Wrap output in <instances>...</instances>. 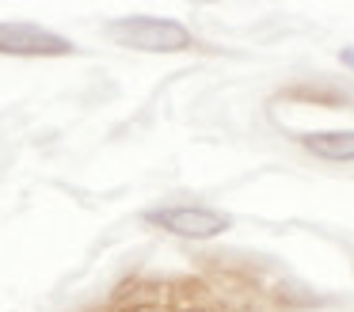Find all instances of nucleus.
<instances>
[{
    "label": "nucleus",
    "mask_w": 354,
    "mask_h": 312,
    "mask_svg": "<svg viewBox=\"0 0 354 312\" xmlns=\"http://www.w3.org/2000/svg\"><path fill=\"white\" fill-rule=\"evenodd\" d=\"M103 30L111 42L145 53H179L194 46L191 30L179 19H164V15H122V19H111Z\"/></svg>",
    "instance_id": "nucleus-1"
},
{
    "label": "nucleus",
    "mask_w": 354,
    "mask_h": 312,
    "mask_svg": "<svg viewBox=\"0 0 354 312\" xmlns=\"http://www.w3.org/2000/svg\"><path fill=\"white\" fill-rule=\"evenodd\" d=\"M141 221L160 232L183 236V240H214L225 228L232 225V217L225 210H214V205H198V202H176V205H153V210L141 213Z\"/></svg>",
    "instance_id": "nucleus-2"
},
{
    "label": "nucleus",
    "mask_w": 354,
    "mask_h": 312,
    "mask_svg": "<svg viewBox=\"0 0 354 312\" xmlns=\"http://www.w3.org/2000/svg\"><path fill=\"white\" fill-rule=\"evenodd\" d=\"M77 46L65 35L27 19H0V53L8 57H69Z\"/></svg>",
    "instance_id": "nucleus-3"
},
{
    "label": "nucleus",
    "mask_w": 354,
    "mask_h": 312,
    "mask_svg": "<svg viewBox=\"0 0 354 312\" xmlns=\"http://www.w3.org/2000/svg\"><path fill=\"white\" fill-rule=\"evenodd\" d=\"M301 145L331 164H354V129H316L301 137Z\"/></svg>",
    "instance_id": "nucleus-4"
},
{
    "label": "nucleus",
    "mask_w": 354,
    "mask_h": 312,
    "mask_svg": "<svg viewBox=\"0 0 354 312\" xmlns=\"http://www.w3.org/2000/svg\"><path fill=\"white\" fill-rule=\"evenodd\" d=\"M339 61H343V65H346V68H354V46H346V50H343V53H339Z\"/></svg>",
    "instance_id": "nucleus-5"
},
{
    "label": "nucleus",
    "mask_w": 354,
    "mask_h": 312,
    "mask_svg": "<svg viewBox=\"0 0 354 312\" xmlns=\"http://www.w3.org/2000/svg\"><path fill=\"white\" fill-rule=\"evenodd\" d=\"M183 312H206V309H183Z\"/></svg>",
    "instance_id": "nucleus-6"
}]
</instances>
